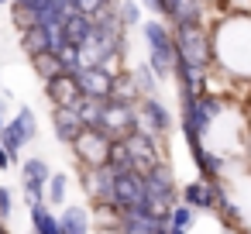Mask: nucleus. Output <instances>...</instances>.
I'll return each instance as SVG.
<instances>
[{"label":"nucleus","mask_w":251,"mask_h":234,"mask_svg":"<svg viewBox=\"0 0 251 234\" xmlns=\"http://www.w3.org/2000/svg\"><path fill=\"white\" fill-rule=\"evenodd\" d=\"M141 38H145V62L151 66V73L165 83L172 79L176 69V42H172V28L162 18H148L141 21Z\"/></svg>","instance_id":"nucleus-1"},{"label":"nucleus","mask_w":251,"mask_h":234,"mask_svg":"<svg viewBox=\"0 0 251 234\" xmlns=\"http://www.w3.org/2000/svg\"><path fill=\"white\" fill-rule=\"evenodd\" d=\"M176 203H179V182H176L172 165L162 162V165L148 169V172H145V203H141V210L165 224Z\"/></svg>","instance_id":"nucleus-2"},{"label":"nucleus","mask_w":251,"mask_h":234,"mask_svg":"<svg viewBox=\"0 0 251 234\" xmlns=\"http://www.w3.org/2000/svg\"><path fill=\"white\" fill-rule=\"evenodd\" d=\"M176 59L200 73H213V45H210V25H179L172 28Z\"/></svg>","instance_id":"nucleus-3"},{"label":"nucleus","mask_w":251,"mask_h":234,"mask_svg":"<svg viewBox=\"0 0 251 234\" xmlns=\"http://www.w3.org/2000/svg\"><path fill=\"white\" fill-rule=\"evenodd\" d=\"M35 134H38L35 110H31V107H21V110L14 114V121H7L4 128H0V148H7L11 162L18 165V162H21L25 145H28V141H35Z\"/></svg>","instance_id":"nucleus-4"},{"label":"nucleus","mask_w":251,"mask_h":234,"mask_svg":"<svg viewBox=\"0 0 251 234\" xmlns=\"http://www.w3.org/2000/svg\"><path fill=\"white\" fill-rule=\"evenodd\" d=\"M124 145H127V152H131V162H134V172H148V169H155V165H162L165 162V148H162V138H155L151 131H145V128H134L127 138H124Z\"/></svg>","instance_id":"nucleus-5"},{"label":"nucleus","mask_w":251,"mask_h":234,"mask_svg":"<svg viewBox=\"0 0 251 234\" xmlns=\"http://www.w3.org/2000/svg\"><path fill=\"white\" fill-rule=\"evenodd\" d=\"M110 141H114V138H107L103 131H97V128H83V131H79V138H76L69 148H73V155H76L79 169H97V165H107Z\"/></svg>","instance_id":"nucleus-6"},{"label":"nucleus","mask_w":251,"mask_h":234,"mask_svg":"<svg viewBox=\"0 0 251 234\" xmlns=\"http://www.w3.org/2000/svg\"><path fill=\"white\" fill-rule=\"evenodd\" d=\"M224 182H206V179H189L179 186V203L193 207L196 213H217V203L224 196Z\"/></svg>","instance_id":"nucleus-7"},{"label":"nucleus","mask_w":251,"mask_h":234,"mask_svg":"<svg viewBox=\"0 0 251 234\" xmlns=\"http://www.w3.org/2000/svg\"><path fill=\"white\" fill-rule=\"evenodd\" d=\"M145 203V176L141 172H114V213L117 210H141Z\"/></svg>","instance_id":"nucleus-8"},{"label":"nucleus","mask_w":251,"mask_h":234,"mask_svg":"<svg viewBox=\"0 0 251 234\" xmlns=\"http://www.w3.org/2000/svg\"><path fill=\"white\" fill-rule=\"evenodd\" d=\"M138 128L151 131L162 141L169 138V131H172V110L162 104V97H145L138 104Z\"/></svg>","instance_id":"nucleus-9"},{"label":"nucleus","mask_w":251,"mask_h":234,"mask_svg":"<svg viewBox=\"0 0 251 234\" xmlns=\"http://www.w3.org/2000/svg\"><path fill=\"white\" fill-rule=\"evenodd\" d=\"M52 179V169L45 158H25L21 162V189L28 196V207L35 203H45V186Z\"/></svg>","instance_id":"nucleus-10"},{"label":"nucleus","mask_w":251,"mask_h":234,"mask_svg":"<svg viewBox=\"0 0 251 234\" xmlns=\"http://www.w3.org/2000/svg\"><path fill=\"white\" fill-rule=\"evenodd\" d=\"M138 128V107L127 104H103V117H100V131L107 138H127Z\"/></svg>","instance_id":"nucleus-11"},{"label":"nucleus","mask_w":251,"mask_h":234,"mask_svg":"<svg viewBox=\"0 0 251 234\" xmlns=\"http://www.w3.org/2000/svg\"><path fill=\"white\" fill-rule=\"evenodd\" d=\"M76 83L83 90V97L97 100V104H110L114 97V73H107L103 66H86L76 73Z\"/></svg>","instance_id":"nucleus-12"},{"label":"nucleus","mask_w":251,"mask_h":234,"mask_svg":"<svg viewBox=\"0 0 251 234\" xmlns=\"http://www.w3.org/2000/svg\"><path fill=\"white\" fill-rule=\"evenodd\" d=\"M162 21L169 28L206 25V4H203V0H162Z\"/></svg>","instance_id":"nucleus-13"},{"label":"nucleus","mask_w":251,"mask_h":234,"mask_svg":"<svg viewBox=\"0 0 251 234\" xmlns=\"http://www.w3.org/2000/svg\"><path fill=\"white\" fill-rule=\"evenodd\" d=\"M83 189L93 200V207H110L114 210V169H107V165L83 169Z\"/></svg>","instance_id":"nucleus-14"},{"label":"nucleus","mask_w":251,"mask_h":234,"mask_svg":"<svg viewBox=\"0 0 251 234\" xmlns=\"http://www.w3.org/2000/svg\"><path fill=\"white\" fill-rule=\"evenodd\" d=\"M114 227H117V234H162L165 231V224L162 220H155L151 213H145V210H117L114 213Z\"/></svg>","instance_id":"nucleus-15"},{"label":"nucleus","mask_w":251,"mask_h":234,"mask_svg":"<svg viewBox=\"0 0 251 234\" xmlns=\"http://www.w3.org/2000/svg\"><path fill=\"white\" fill-rule=\"evenodd\" d=\"M45 97H49L52 107H76V104L83 100V90H79L76 76L62 73V76H55V79L45 83Z\"/></svg>","instance_id":"nucleus-16"},{"label":"nucleus","mask_w":251,"mask_h":234,"mask_svg":"<svg viewBox=\"0 0 251 234\" xmlns=\"http://www.w3.org/2000/svg\"><path fill=\"white\" fill-rule=\"evenodd\" d=\"M52 131L62 145H73L83 131V121H79L76 107H52Z\"/></svg>","instance_id":"nucleus-17"},{"label":"nucleus","mask_w":251,"mask_h":234,"mask_svg":"<svg viewBox=\"0 0 251 234\" xmlns=\"http://www.w3.org/2000/svg\"><path fill=\"white\" fill-rule=\"evenodd\" d=\"M62 35H66V45L83 49V45L90 42V35H93V21L83 18V14H73L69 21H62Z\"/></svg>","instance_id":"nucleus-18"},{"label":"nucleus","mask_w":251,"mask_h":234,"mask_svg":"<svg viewBox=\"0 0 251 234\" xmlns=\"http://www.w3.org/2000/svg\"><path fill=\"white\" fill-rule=\"evenodd\" d=\"M110 100L114 104H127V107H138L141 104V93H138V83H134L131 69H124V73L114 76V97Z\"/></svg>","instance_id":"nucleus-19"},{"label":"nucleus","mask_w":251,"mask_h":234,"mask_svg":"<svg viewBox=\"0 0 251 234\" xmlns=\"http://www.w3.org/2000/svg\"><path fill=\"white\" fill-rule=\"evenodd\" d=\"M62 234H90V210L86 207H66L59 213Z\"/></svg>","instance_id":"nucleus-20"},{"label":"nucleus","mask_w":251,"mask_h":234,"mask_svg":"<svg viewBox=\"0 0 251 234\" xmlns=\"http://www.w3.org/2000/svg\"><path fill=\"white\" fill-rule=\"evenodd\" d=\"M21 49L28 52V59H31V55H38V52H52L49 28H42V25H31V28H25V31H21Z\"/></svg>","instance_id":"nucleus-21"},{"label":"nucleus","mask_w":251,"mask_h":234,"mask_svg":"<svg viewBox=\"0 0 251 234\" xmlns=\"http://www.w3.org/2000/svg\"><path fill=\"white\" fill-rule=\"evenodd\" d=\"M31 69L38 73V79L42 83H49V79H55V76H62L66 69H62V59H59V52H38V55H31Z\"/></svg>","instance_id":"nucleus-22"},{"label":"nucleus","mask_w":251,"mask_h":234,"mask_svg":"<svg viewBox=\"0 0 251 234\" xmlns=\"http://www.w3.org/2000/svg\"><path fill=\"white\" fill-rule=\"evenodd\" d=\"M131 76H134V83H138L141 100H145V97H162V79L151 73V66H148V62L134 66V69H131Z\"/></svg>","instance_id":"nucleus-23"},{"label":"nucleus","mask_w":251,"mask_h":234,"mask_svg":"<svg viewBox=\"0 0 251 234\" xmlns=\"http://www.w3.org/2000/svg\"><path fill=\"white\" fill-rule=\"evenodd\" d=\"M31 231L35 234H62L59 217L49 210V203H35L31 207Z\"/></svg>","instance_id":"nucleus-24"},{"label":"nucleus","mask_w":251,"mask_h":234,"mask_svg":"<svg viewBox=\"0 0 251 234\" xmlns=\"http://www.w3.org/2000/svg\"><path fill=\"white\" fill-rule=\"evenodd\" d=\"M193 224H196V210H193V207H186V203H176V207H172V213H169V220H165L169 234H189V231H193Z\"/></svg>","instance_id":"nucleus-25"},{"label":"nucleus","mask_w":251,"mask_h":234,"mask_svg":"<svg viewBox=\"0 0 251 234\" xmlns=\"http://www.w3.org/2000/svg\"><path fill=\"white\" fill-rule=\"evenodd\" d=\"M107 169H114V172H131V169H134V162H131V152H127L124 138H114V141H110V152H107Z\"/></svg>","instance_id":"nucleus-26"},{"label":"nucleus","mask_w":251,"mask_h":234,"mask_svg":"<svg viewBox=\"0 0 251 234\" xmlns=\"http://www.w3.org/2000/svg\"><path fill=\"white\" fill-rule=\"evenodd\" d=\"M66 193H69V176L66 172H52V179L45 186V203L49 207H66Z\"/></svg>","instance_id":"nucleus-27"},{"label":"nucleus","mask_w":251,"mask_h":234,"mask_svg":"<svg viewBox=\"0 0 251 234\" xmlns=\"http://www.w3.org/2000/svg\"><path fill=\"white\" fill-rule=\"evenodd\" d=\"M76 114H79V121H83V128H97V131H100V117H103V104H97V100H90V97H83V100L76 104Z\"/></svg>","instance_id":"nucleus-28"},{"label":"nucleus","mask_w":251,"mask_h":234,"mask_svg":"<svg viewBox=\"0 0 251 234\" xmlns=\"http://www.w3.org/2000/svg\"><path fill=\"white\" fill-rule=\"evenodd\" d=\"M117 18H121L124 28L141 25V4H134V0H121V4H117Z\"/></svg>","instance_id":"nucleus-29"},{"label":"nucleus","mask_w":251,"mask_h":234,"mask_svg":"<svg viewBox=\"0 0 251 234\" xmlns=\"http://www.w3.org/2000/svg\"><path fill=\"white\" fill-rule=\"evenodd\" d=\"M59 59H62V69H66L69 76H76V73L83 69V55H79V49H73V45L59 49Z\"/></svg>","instance_id":"nucleus-30"},{"label":"nucleus","mask_w":251,"mask_h":234,"mask_svg":"<svg viewBox=\"0 0 251 234\" xmlns=\"http://www.w3.org/2000/svg\"><path fill=\"white\" fill-rule=\"evenodd\" d=\"M73 4H76V11H79L83 18H93L97 11H103L107 4H117V0H73Z\"/></svg>","instance_id":"nucleus-31"},{"label":"nucleus","mask_w":251,"mask_h":234,"mask_svg":"<svg viewBox=\"0 0 251 234\" xmlns=\"http://www.w3.org/2000/svg\"><path fill=\"white\" fill-rule=\"evenodd\" d=\"M11 213H14V196L7 186H0V220H7Z\"/></svg>","instance_id":"nucleus-32"},{"label":"nucleus","mask_w":251,"mask_h":234,"mask_svg":"<svg viewBox=\"0 0 251 234\" xmlns=\"http://www.w3.org/2000/svg\"><path fill=\"white\" fill-rule=\"evenodd\" d=\"M141 7H145L151 18H162V0H141Z\"/></svg>","instance_id":"nucleus-33"},{"label":"nucleus","mask_w":251,"mask_h":234,"mask_svg":"<svg viewBox=\"0 0 251 234\" xmlns=\"http://www.w3.org/2000/svg\"><path fill=\"white\" fill-rule=\"evenodd\" d=\"M14 162H11V155H7V148H0V172H4V169H11Z\"/></svg>","instance_id":"nucleus-34"},{"label":"nucleus","mask_w":251,"mask_h":234,"mask_svg":"<svg viewBox=\"0 0 251 234\" xmlns=\"http://www.w3.org/2000/svg\"><path fill=\"white\" fill-rule=\"evenodd\" d=\"M4 124H7V121H4V104H0V128H4Z\"/></svg>","instance_id":"nucleus-35"},{"label":"nucleus","mask_w":251,"mask_h":234,"mask_svg":"<svg viewBox=\"0 0 251 234\" xmlns=\"http://www.w3.org/2000/svg\"><path fill=\"white\" fill-rule=\"evenodd\" d=\"M0 4H11V0H0Z\"/></svg>","instance_id":"nucleus-36"},{"label":"nucleus","mask_w":251,"mask_h":234,"mask_svg":"<svg viewBox=\"0 0 251 234\" xmlns=\"http://www.w3.org/2000/svg\"><path fill=\"white\" fill-rule=\"evenodd\" d=\"M0 234H7V227H4V231H0Z\"/></svg>","instance_id":"nucleus-37"}]
</instances>
